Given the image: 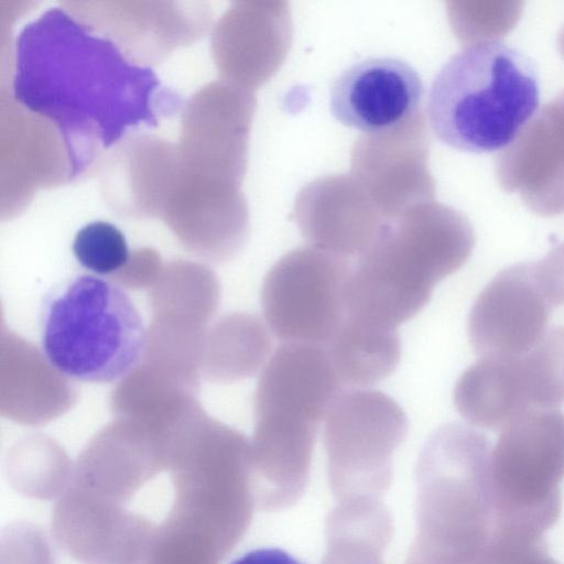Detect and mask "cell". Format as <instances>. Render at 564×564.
I'll use <instances>...</instances> for the list:
<instances>
[{"label":"cell","instance_id":"cell-21","mask_svg":"<svg viewBox=\"0 0 564 564\" xmlns=\"http://www.w3.org/2000/svg\"><path fill=\"white\" fill-rule=\"evenodd\" d=\"M540 281L556 306L564 305V242L554 247L536 262Z\"/></svg>","mask_w":564,"mask_h":564},{"label":"cell","instance_id":"cell-4","mask_svg":"<svg viewBox=\"0 0 564 564\" xmlns=\"http://www.w3.org/2000/svg\"><path fill=\"white\" fill-rule=\"evenodd\" d=\"M489 440L447 423L427 437L414 468L415 539L408 562L475 564L496 532Z\"/></svg>","mask_w":564,"mask_h":564},{"label":"cell","instance_id":"cell-22","mask_svg":"<svg viewBox=\"0 0 564 564\" xmlns=\"http://www.w3.org/2000/svg\"><path fill=\"white\" fill-rule=\"evenodd\" d=\"M230 564H307L279 547H261L249 551Z\"/></svg>","mask_w":564,"mask_h":564},{"label":"cell","instance_id":"cell-10","mask_svg":"<svg viewBox=\"0 0 564 564\" xmlns=\"http://www.w3.org/2000/svg\"><path fill=\"white\" fill-rule=\"evenodd\" d=\"M536 262L500 271L481 291L468 317V336L480 358H518L546 334L554 308Z\"/></svg>","mask_w":564,"mask_h":564},{"label":"cell","instance_id":"cell-9","mask_svg":"<svg viewBox=\"0 0 564 564\" xmlns=\"http://www.w3.org/2000/svg\"><path fill=\"white\" fill-rule=\"evenodd\" d=\"M352 263L316 247L279 259L262 285V308L273 334L285 343L325 348L346 318V286Z\"/></svg>","mask_w":564,"mask_h":564},{"label":"cell","instance_id":"cell-1","mask_svg":"<svg viewBox=\"0 0 564 564\" xmlns=\"http://www.w3.org/2000/svg\"><path fill=\"white\" fill-rule=\"evenodd\" d=\"M155 74L127 61L113 43L54 8L17 41L14 94L61 131L74 167L141 122L155 124L165 106Z\"/></svg>","mask_w":564,"mask_h":564},{"label":"cell","instance_id":"cell-17","mask_svg":"<svg viewBox=\"0 0 564 564\" xmlns=\"http://www.w3.org/2000/svg\"><path fill=\"white\" fill-rule=\"evenodd\" d=\"M523 392L532 410L564 404V325L552 327L528 354L517 358Z\"/></svg>","mask_w":564,"mask_h":564},{"label":"cell","instance_id":"cell-12","mask_svg":"<svg viewBox=\"0 0 564 564\" xmlns=\"http://www.w3.org/2000/svg\"><path fill=\"white\" fill-rule=\"evenodd\" d=\"M423 97V82L410 64L376 57L349 66L335 79L329 108L344 126L379 134L420 113Z\"/></svg>","mask_w":564,"mask_h":564},{"label":"cell","instance_id":"cell-7","mask_svg":"<svg viewBox=\"0 0 564 564\" xmlns=\"http://www.w3.org/2000/svg\"><path fill=\"white\" fill-rule=\"evenodd\" d=\"M564 479V414L532 410L501 432L490 455L496 528L544 535L557 521Z\"/></svg>","mask_w":564,"mask_h":564},{"label":"cell","instance_id":"cell-14","mask_svg":"<svg viewBox=\"0 0 564 564\" xmlns=\"http://www.w3.org/2000/svg\"><path fill=\"white\" fill-rule=\"evenodd\" d=\"M457 412L471 425L498 431L532 411L523 393L517 358H480L454 389Z\"/></svg>","mask_w":564,"mask_h":564},{"label":"cell","instance_id":"cell-3","mask_svg":"<svg viewBox=\"0 0 564 564\" xmlns=\"http://www.w3.org/2000/svg\"><path fill=\"white\" fill-rule=\"evenodd\" d=\"M325 348L284 343L259 380L251 452L256 507L282 511L304 495L319 426L339 388Z\"/></svg>","mask_w":564,"mask_h":564},{"label":"cell","instance_id":"cell-13","mask_svg":"<svg viewBox=\"0 0 564 564\" xmlns=\"http://www.w3.org/2000/svg\"><path fill=\"white\" fill-rule=\"evenodd\" d=\"M501 187L533 213H564V90L543 106L497 156Z\"/></svg>","mask_w":564,"mask_h":564},{"label":"cell","instance_id":"cell-15","mask_svg":"<svg viewBox=\"0 0 564 564\" xmlns=\"http://www.w3.org/2000/svg\"><path fill=\"white\" fill-rule=\"evenodd\" d=\"M392 535V517L380 498L338 500L325 519L322 564H384Z\"/></svg>","mask_w":564,"mask_h":564},{"label":"cell","instance_id":"cell-11","mask_svg":"<svg viewBox=\"0 0 564 564\" xmlns=\"http://www.w3.org/2000/svg\"><path fill=\"white\" fill-rule=\"evenodd\" d=\"M429 134L422 111L402 126L361 137L352 151V177L388 219L410 207L432 202L411 185L434 191L426 170Z\"/></svg>","mask_w":564,"mask_h":564},{"label":"cell","instance_id":"cell-16","mask_svg":"<svg viewBox=\"0 0 564 564\" xmlns=\"http://www.w3.org/2000/svg\"><path fill=\"white\" fill-rule=\"evenodd\" d=\"M325 349L340 384L362 389L392 373L401 356L397 328L348 317Z\"/></svg>","mask_w":564,"mask_h":564},{"label":"cell","instance_id":"cell-6","mask_svg":"<svg viewBox=\"0 0 564 564\" xmlns=\"http://www.w3.org/2000/svg\"><path fill=\"white\" fill-rule=\"evenodd\" d=\"M41 349L61 375L111 383L141 360L147 328L135 304L118 284L77 274L53 286L39 315Z\"/></svg>","mask_w":564,"mask_h":564},{"label":"cell","instance_id":"cell-8","mask_svg":"<svg viewBox=\"0 0 564 564\" xmlns=\"http://www.w3.org/2000/svg\"><path fill=\"white\" fill-rule=\"evenodd\" d=\"M408 430L406 414L388 394L362 388L337 393L324 429L327 477L335 498H380L391 485L392 456Z\"/></svg>","mask_w":564,"mask_h":564},{"label":"cell","instance_id":"cell-23","mask_svg":"<svg viewBox=\"0 0 564 564\" xmlns=\"http://www.w3.org/2000/svg\"><path fill=\"white\" fill-rule=\"evenodd\" d=\"M406 564H425V563H420V562H408Z\"/></svg>","mask_w":564,"mask_h":564},{"label":"cell","instance_id":"cell-5","mask_svg":"<svg viewBox=\"0 0 564 564\" xmlns=\"http://www.w3.org/2000/svg\"><path fill=\"white\" fill-rule=\"evenodd\" d=\"M540 85L534 63L500 42L466 46L435 76L427 99L430 127L454 149H506L536 113Z\"/></svg>","mask_w":564,"mask_h":564},{"label":"cell","instance_id":"cell-20","mask_svg":"<svg viewBox=\"0 0 564 564\" xmlns=\"http://www.w3.org/2000/svg\"><path fill=\"white\" fill-rule=\"evenodd\" d=\"M7 538L8 564H52L45 536L34 527H10Z\"/></svg>","mask_w":564,"mask_h":564},{"label":"cell","instance_id":"cell-19","mask_svg":"<svg viewBox=\"0 0 564 564\" xmlns=\"http://www.w3.org/2000/svg\"><path fill=\"white\" fill-rule=\"evenodd\" d=\"M72 250L77 262L97 274H111L123 268L129 247L123 232L108 221H91L75 235Z\"/></svg>","mask_w":564,"mask_h":564},{"label":"cell","instance_id":"cell-18","mask_svg":"<svg viewBox=\"0 0 564 564\" xmlns=\"http://www.w3.org/2000/svg\"><path fill=\"white\" fill-rule=\"evenodd\" d=\"M519 1L452 2L449 14L457 36L468 46L497 42L518 22Z\"/></svg>","mask_w":564,"mask_h":564},{"label":"cell","instance_id":"cell-2","mask_svg":"<svg viewBox=\"0 0 564 564\" xmlns=\"http://www.w3.org/2000/svg\"><path fill=\"white\" fill-rule=\"evenodd\" d=\"M474 246L469 220L434 202L386 219L351 265L346 316L397 328L422 310L435 284L458 270Z\"/></svg>","mask_w":564,"mask_h":564}]
</instances>
